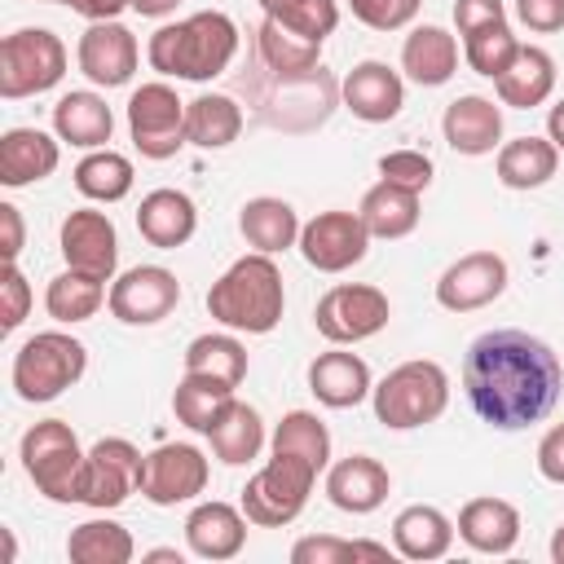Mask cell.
Segmentation results:
<instances>
[{
    "instance_id": "4fadbf2b",
    "label": "cell",
    "mask_w": 564,
    "mask_h": 564,
    "mask_svg": "<svg viewBox=\"0 0 564 564\" xmlns=\"http://www.w3.org/2000/svg\"><path fill=\"white\" fill-rule=\"evenodd\" d=\"M207 458L198 445H185V441H172V445H159L141 458V494L145 502L154 507H176V502H189L207 489Z\"/></svg>"
},
{
    "instance_id": "52a82bcc",
    "label": "cell",
    "mask_w": 564,
    "mask_h": 564,
    "mask_svg": "<svg viewBox=\"0 0 564 564\" xmlns=\"http://www.w3.org/2000/svg\"><path fill=\"white\" fill-rule=\"evenodd\" d=\"M313 485H317V467L313 463L291 458V454H273L242 485V516L251 524H260V529H282L304 511Z\"/></svg>"
},
{
    "instance_id": "9a60e30c",
    "label": "cell",
    "mask_w": 564,
    "mask_h": 564,
    "mask_svg": "<svg viewBox=\"0 0 564 564\" xmlns=\"http://www.w3.org/2000/svg\"><path fill=\"white\" fill-rule=\"evenodd\" d=\"M511 282V269L498 251H467L436 278V304L449 313H476L494 304Z\"/></svg>"
},
{
    "instance_id": "44dd1931",
    "label": "cell",
    "mask_w": 564,
    "mask_h": 564,
    "mask_svg": "<svg viewBox=\"0 0 564 564\" xmlns=\"http://www.w3.org/2000/svg\"><path fill=\"white\" fill-rule=\"evenodd\" d=\"M441 132H445L449 150H458V154H471V159L494 154L502 141V110L480 93L454 97L441 115Z\"/></svg>"
},
{
    "instance_id": "f546056e",
    "label": "cell",
    "mask_w": 564,
    "mask_h": 564,
    "mask_svg": "<svg viewBox=\"0 0 564 564\" xmlns=\"http://www.w3.org/2000/svg\"><path fill=\"white\" fill-rule=\"evenodd\" d=\"M238 229H242V238H247L256 251L278 256V251H286V247L300 242V229H304V225H300V216H295V207H291L286 198L260 194V198H247V203H242Z\"/></svg>"
},
{
    "instance_id": "d4e9b609",
    "label": "cell",
    "mask_w": 564,
    "mask_h": 564,
    "mask_svg": "<svg viewBox=\"0 0 564 564\" xmlns=\"http://www.w3.org/2000/svg\"><path fill=\"white\" fill-rule=\"evenodd\" d=\"M458 538L480 555H507L520 542V511L507 498H471L458 511Z\"/></svg>"
},
{
    "instance_id": "bcb514c9",
    "label": "cell",
    "mask_w": 564,
    "mask_h": 564,
    "mask_svg": "<svg viewBox=\"0 0 564 564\" xmlns=\"http://www.w3.org/2000/svg\"><path fill=\"white\" fill-rule=\"evenodd\" d=\"M379 181H392V185L423 194L432 185V159L423 150H388L379 159Z\"/></svg>"
},
{
    "instance_id": "6da1fadb",
    "label": "cell",
    "mask_w": 564,
    "mask_h": 564,
    "mask_svg": "<svg viewBox=\"0 0 564 564\" xmlns=\"http://www.w3.org/2000/svg\"><path fill=\"white\" fill-rule=\"evenodd\" d=\"M463 388L471 410L489 427L520 432L555 410L564 388V366L546 339L502 326L471 339L463 357Z\"/></svg>"
},
{
    "instance_id": "11a10c76",
    "label": "cell",
    "mask_w": 564,
    "mask_h": 564,
    "mask_svg": "<svg viewBox=\"0 0 564 564\" xmlns=\"http://www.w3.org/2000/svg\"><path fill=\"white\" fill-rule=\"evenodd\" d=\"M176 4H181V0H132V9H137L141 18H167Z\"/></svg>"
},
{
    "instance_id": "b9f144b4",
    "label": "cell",
    "mask_w": 564,
    "mask_h": 564,
    "mask_svg": "<svg viewBox=\"0 0 564 564\" xmlns=\"http://www.w3.org/2000/svg\"><path fill=\"white\" fill-rule=\"evenodd\" d=\"M516 53H520V40L511 35L507 22H489V26H476V31L463 35V57L485 79H498L516 62Z\"/></svg>"
},
{
    "instance_id": "e0dca14e",
    "label": "cell",
    "mask_w": 564,
    "mask_h": 564,
    "mask_svg": "<svg viewBox=\"0 0 564 564\" xmlns=\"http://www.w3.org/2000/svg\"><path fill=\"white\" fill-rule=\"evenodd\" d=\"M137 35L123 26V22H93L84 35H79V48H75V62L79 70L97 84V88H123L137 70Z\"/></svg>"
},
{
    "instance_id": "7dc6e473",
    "label": "cell",
    "mask_w": 564,
    "mask_h": 564,
    "mask_svg": "<svg viewBox=\"0 0 564 564\" xmlns=\"http://www.w3.org/2000/svg\"><path fill=\"white\" fill-rule=\"evenodd\" d=\"M31 313V282L18 264H4L0 273V330H18Z\"/></svg>"
},
{
    "instance_id": "603a6c76",
    "label": "cell",
    "mask_w": 564,
    "mask_h": 564,
    "mask_svg": "<svg viewBox=\"0 0 564 564\" xmlns=\"http://www.w3.org/2000/svg\"><path fill=\"white\" fill-rule=\"evenodd\" d=\"M137 229H141V238H145L150 247L176 251V247H185V242L194 238V229H198V207H194V198L181 194V189H150V194L141 198V207H137Z\"/></svg>"
},
{
    "instance_id": "c3c4849f",
    "label": "cell",
    "mask_w": 564,
    "mask_h": 564,
    "mask_svg": "<svg viewBox=\"0 0 564 564\" xmlns=\"http://www.w3.org/2000/svg\"><path fill=\"white\" fill-rule=\"evenodd\" d=\"M516 18L542 35L564 31V0H516Z\"/></svg>"
},
{
    "instance_id": "4316f807",
    "label": "cell",
    "mask_w": 564,
    "mask_h": 564,
    "mask_svg": "<svg viewBox=\"0 0 564 564\" xmlns=\"http://www.w3.org/2000/svg\"><path fill=\"white\" fill-rule=\"evenodd\" d=\"M392 546L405 560H423V564L441 560L454 546V520L441 507H427V502L401 507L397 520H392Z\"/></svg>"
},
{
    "instance_id": "7402d4cb",
    "label": "cell",
    "mask_w": 564,
    "mask_h": 564,
    "mask_svg": "<svg viewBox=\"0 0 564 564\" xmlns=\"http://www.w3.org/2000/svg\"><path fill=\"white\" fill-rule=\"evenodd\" d=\"M62 137H48L40 128H9L0 137V185L9 189H22V185H35L44 176L57 172V150Z\"/></svg>"
},
{
    "instance_id": "816d5d0a",
    "label": "cell",
    "mask_w": 564,
    "mask_h": 564,
    "mask_svg": "<svg viewBox=\"0 0 564 564\" xmlns=\"http://www.w3.org/2000/svg\"><path fill=\"white\" fill-rule=\"evenodd\" d=\"M0 229H4V242H0V256H4V264H18V256H22V238H26V229H22V212H18L13 203H0Z\"/></svg>"
},
{
    "instance_id": "30bf717a",
    "label": "cell",
    "mask_w": 564,
    "mask_h": 564,
    "mask_svg": "<svg viewBox=\"0 0 564 564\" xmlns=\"http://www.w3.org/2000/svg\"><path fill=\"white\" fill-rule=\"evenodd\" d=\"M141 449L123 436H101L84 454V476H79V502L93 511H115L128 502L132 489H141Z\"/></svg>"
},
{
    "instance_id": "e575fe53",
    "label": "cell",
    "mask_w": 564,
    "mask_h": 564,
    "mask_svg": "<svg viewBox=\"0 0 564 564\" xmlns=\"http://www.w3.org/2000/svg\"><path fill=\"white\" fill-rule=\"evenodd\" d=\"M256 48H260L264 70H269V75H278V79L313 75V70H317V62H322V44H317V40H304V35H295V31L278 26L273 18H264V22H260V31H256Z\"/></svg>"
},
{
    "instance_id": "d6a6232c",
    "label": "cell",
    "mask_w": 564,
    "mask_h": 564,
    "mask_svg": "<svg viewBox=\"0 0 564 564\" xmlns=\"http://www.w3.org/2000/svg\"><path fill=\"white\" fill-rule=\"evenodd\" d=\"M207 441H212V454H216L220 463L242 467V463H251V458L264 449V419H260L256 405H247V401L234 397V401L225 405V414L212 423Z\"/></svg>"
},
{
    "instance_id": "91938a15",
    "label": "cell",
    "mask_w": 564,
    "mask_h": 564,
    "mask_svg": "<svg viewBox=\"0 0 564 564\" xmlns=\"http://www.w3.org/2000/svg\"><path fill=\"white\" fill-rule=\"evenodd\" d=\"M53 4H66V0H53Z\"/></svg>"
},
{
    "instance_id": "d6986e66",
    "label": "cell",
    "mask_w": 564,
    "mask_h": 564,
    "mask_svg": "<svg viewBox=\"0 0 564 564\" xmlns=\"http://www.w3.org/2000/svg\"><path fill=\"white\" fill-rule=\"evenodd\" d=\"M388 489H392V476L370 454H348V458H339V463L326 467V498L339 511H348V516L379 511L383 498H388Z\"/></svg>"
},
{
    "instance_id": "9c48e42d",
    "label": "cell",
    "mask_w": 564,
    "mask_h": 564,
    "mask_svg": "<svg viewBox=\"0 0 564 564\" xmlns=\"http://www.w3.org/2000/svg\"><path fill=\"white\" fill-rule=\"evenodd\" d=\"M388 317H392L388 295L379 286H366V282H339L313 308L317 335L330 344H361V339L379 335L388 326Z\"/></svg>"
},
{
    "instance_id": "5b68a950",
    "label": "cell",
    "mask_w": 564,
    "mask_h": 564,
    "mask_svg": "<svg viewBox=\"0 0 564 564\" xmlns=\"http://www.w3.org/2000/svg\"><path fill=\"white\" fill-rule=\"evenodd\" d=\"M84 454L79 449V436L66 419H44V423H31L22 432V445H18V458H22V471L31 476V485L48 498V502H79V476H84Z\"/></svg>"
},
{
    "instance_id": "6f0895ef",
    "label": "cell",
    "mask_w": 564,
    "mask_h": 564,
    "mask_svg": "<svg viewBox=\"0 0 564 564\" xmlns=\"http://www.w3.org/2000/svg\"><path fill=\"white\" fill-rule=\"evenodd\" d=\"M551 560H555V564H564V524L551 533Z\"/></svg>"
},
{
    "instance_id": "ab89813d",
    "label": "cell",
    "mask_w": 564,
    "mask_h": 564,
    "mask_svg": "<svg viewBox=\"0 0 564 564\" xmlns=\"http://www.w3.org/2000/svg\"><path fill=\"white\" fill-rule=\"evenodd\" d=\"M185 375H203L225 388H238L247 379V348L234 335H198L185 348Z\"/></svg>"
},
{
    "instance_id": "f6af8a7d",
    "label": "cell",
    "mask_w": 564,
    "mask_h": 564,
    "mask_svg": "<svg viewBox=\"0 0 564 564\" xmlns=\"http://www.w3.org/2000/svg\"><path fill=\"white\" fill-rule=\"evenodd\" d=\"M348 9L370 31H401L419 18L423 0H348Z\"/></svg>"
},
{
    "instance_id": "681fc988",
    "label": "cell",
    "mask_w": 564,
    "mask_h": 564,
    "mask_svg": "<svg viewBox=\"0 0 564 564\" xmlns=\"http://www.w3.org/2000/svg\"><path fill=\"white\" fill-rule=\"evenodd\" d=\"M454 22H458V35L489 26V22H507V4L502 0H454Z\"/></svg>"
},
{
    "instance_id": "4dcf8cb0",
    "label": "cell",
    "mask_w": 564,
    "mask_h": 564,
    "mask_svg": "<svg viewBox=\"0 0 564 564\" xmlns=\"http://www.w3.org/2000/svg\"><path fill=\"white\" fill-rule=\"evenodd\" d=\"M242 132V106L225 93H198L185 101V141L198 150H225Z\"/></svg>"
},
{
    "instance_id": "ee69618b",
    "label": "cell",
    "mask_w": 564,
    "mask_h": 564,
    "mask_svg": "<svg viewBox=\"0 0 564 564\" xmlns=\"http://www.w3.org/2000/svg\"><path fill=\"white\" fill-rule=\"evenodd\" d=\"M348 560H388V546L379 542H348V538H300L291 546V564H348Z\"/></svg>"
},
{
    "instance_id": "ac0fdd59",
    "label": "cell",
    "mask_w": 564,
    "mask_h": 564,
    "mask_svg": "<svg viewBox=\"0 0 564 564\" xmlns=\"http://www.w3.org/2000/svg\"><path fill=\"white\" fill-rule=\"evenodd\" d=\"M344 106L361 119V123H388L401 115L405 106V84L388 62H357L344 84H339Z\"/></svg>"
},
{
    "instance_id": "83f0119b",
    "label": "cell",
    "mask_w": 564,
    "mask_h": 564,
    "mask_svg": "<svg viewBox=\"0 0 564 564\" xmlns=\"http://www.w3.org/2000/svg\"><path fill=\"white\" fill-rule=\"evenodd\" d=\"M401 70L423 88L449 84L458 70V40L445 26H414L401 44Z\"/></svg>"
},
{
    "instance_id": "f1b7e54d",
    "label": "cell",
    "mask_w": 564,
    "mask_h": 564,
    "mask_svg": "<svg viewBox=\"0 0 564 564\" xmlns=\"http://www.w3.org/2000/svg\"><path fill=\"white\" fill-rule=\"evenodd\" d=\"M494 88H498L502 106H516V110L542 106L555 93V62H551V53L538 48V44H520L516 62L494 79Z\"/></svg>"
},
{
    "instance_id": "d590c367",
    "label": "cell",
    "mask_w": 564,
    "mask_h": 564,
    "mask_svg": "<svg viewBox=\"0 0 564 564\" xmlns=\"http://www.w3.org/2000/svg\"><path fill=\"white\" fill-rule=\"evenodd\" d=\"M106 278H93V273H79V269H62L48 291H44V308L53 322L62 326H75V322H88L101 304H106Z\"/></svg>"
},
{
    "instance_id": "f35d334b",
    "label": "cell",
    "mask_w": 564,
    "mask_h": 564,
    "mask_svg": "<svg viewBox=\"0 0 564 564\" xmlns=\"http://www.w3.org/2000/svg\"><path fill=\"white\" fill-rule=\"evenodd\" d=\"M269 449L273 454H291V458H304L313 463L317 471L330 467V432L326 423L313 414V410H291L278 419L273 436H269Z\"/></svg>"
},
{
    "instance_id": "74e56055",
    "label": "cell",
    "mask_w": 564,
    "mask_h": 564,
    "mask_svg": "<svg viewBox=\"0 0 564 564\" xmlns=\"http://www.w3.org/2000/svg\"><path fill=\"white\" fill-rule=\"evenodd\" d=\"M66 555L75 564H128L137 555V542H132V533L123 524L97 516V520H84V524L70 529Z\"/></svg>"
},
{
    "instance_id": "60d3db41",
    "label": "cell",
    "mask_w": 564,
    "mask_h": 564,
    "mask_svg": "<svg viewBox=\"0 0 564 564\" xmlns=\"http://www.w3.org/2000/svg\"><path fill=\"white\" fill-rule=\"evenodd\" d=\"M234 401V388L216 383V379H203V375H185L172 392V410H176V423H185L189 432H212V423L225 414V405Z\"/></svg>"
},
{
    "instance_id": "1f68e13d",
    "label": "cell",
    "mask_w": 564,
    "mask_h": 564,
    "mask_svg": "<svg viewBox=\"0 0 564 564\" xmlns=\"http://www.w3.org/2000/svg\"><path fill=\"white\" fill-rule=\"evenodd\" d=\"M357 216L366 220L370 238H405L414 234L419 225V194L405 189V185H392V181H375L366 194H361V207Z\"/></svg>"
},
{
    "instance_id": "7a4b0ae2",
    "label": "cell",
    "mask_w": 564,
    "mask_h": 564,
    "mask_svg": "<svg viewBox=\"0 0 564 564\" xmlns=\"http://www.w3.org/2000/svg\"><path fill=\"white\" fill-rule=\"evenodd\" d=\"M234 53H238V26L220 9H203V13H189L181 22H167L145 44V57L159 75L194 79V84L225 75Z\"/></svg>"
},
{
    "instance_id": "7bdbcfd3",
    "label": "cell",
    "mask_w": 564,
    "mask_h": 564,
    "mask_svg": "<svg viewBox=\"0 0 564 564\" xmlns=\"http://www.w3.org/2000/svg\"><path fill=\"white\" fill-rule=\"evenodd\" d=\"M264 18H273L278 26L326 44V35L339 26V4L335 0H273L264 4Z\"/></svg>"
},
{
    "instance_id": "db71d44e",
    "label": "cell",
    "mask_w": 564,
    "mask_h": 564,
    "mask_svg": "<svg viewBox=\"0 0 564 564\" xmlns=\"http://www.w3.org/2000/svg\"><path fill=\"white\" fill-rule=\"evenodd\" d=\"M546 137L555 141V150H564V97L546 110Z\"/></svg>"
},
{
    "instance_id": "3957f363",
    "label": "cell",
    "mask_w": 564,
    "mask_h": 564,
    "mask_svg": "<svg viewBox=\"0 0 564 564\" xmlns=\"http://www.w3.org/2000/svg\"><path fill=\"white\" fill-rule=\"evenodd\" d=\"M286 291H282V269L273 256L251 251L234 260L212 286H207V313L225 330H247V335H269L282 322Z\"/></svg>"
},
{
    "instance_id": "680465c9",
    "label": "cell",
    "mask_w": 564,
    "mask_h": 564,
    "mask_svg": "<svg viewBox=\"0 0 564 564\" xmlns=\"http://www.w3.org/2000/svg\"><path fill=\"white\" fill-rule=\"evenodd\" d=\"M264 4H273V0H260V9H264Z\"/></svg>"
},
{
    "instance_id": "ba28073f",
    "label": "cell",
    "mask_w": 564,
    "mask_h": 564,
    "mask_svg": "<svg viewBox=\"0 0 564 564\" xmlns=\"http://www.w3.org/2000/svg\"><path fill=\"white\" fill-rule=\"evenodd\" d=\"M66 75V44L48 26H22L0 40V97H35L62 84Z\"/></svg>"
},
{
    "instance_id": "277c9868",
    "label": "cell",
    "mask_w": 564,
    "mask_h": 564,
    "mask_svg": "<svg viewBox=\"0 0 564 564\" xmlns=\"http://www.w3.org/2000/svg\"><path fill=\"white\" fill-rule=\"evenodd\" d=\"M370 401H375V419L383 427L410 432V427L436 423L445 414V405H449V375L436 361H427V357L401 361V366H392L375 383Z\"/></svg>"
},
{
    "instance_id": "2e32d148",
    "label": "cell",
    "mask_w": 564,
    "mask_h": 564,
    "mask_svg": "<svg viewBox=\"0 0 564 564\" xmlns=\"http://www.w3.org/2000/svg\"><path fill=\"white\" fill-rule=\"evenodd\" d=\"M62 260L66 269H79V273H93V278H115L119 269V234H115V220L106 212H93V207H75L66 220H62Z\"/></svg>"
},
{
    "instance_id": "836d02e7",
    "label": "cell",
    "mask_w": 564,
    "mask_h": 564,
    "mask_svg": "<svg viewBox=\"0 0 564 564\" xmlns=\"http://www.w3.org/2000/svg\"><path fill=\"white\" fill-rule=\"evenodd\" d=\"M555 167H560V150L551 137H516L498 145V181L507 189H538L555 176Z\"/></svg>"
},
{
    "instance_id": "484cf974",
    "label": "cell",
    "mask_w": 564,
    "mask_h": 564,
    "mask_svg": "<svg viewBox=\"0 0 564 564\" xmlns=\"http://www.w3.org/2000/svg\"><path fill=\"white\" fill-rule=\"evenodd\" d=\"M53 132L66 141V145H79V150H101L115 132V115L106 106V97L79 88V93H62L57 106H53Z\"/></svg>"
},
{
    "instance_id": "5bb4252c",
    "label": "cell",
    "mask_w": 564,
    "mask_h": 564,
    "mask_svg": "<svg viewBox=\"0 0 564 564\" xmlns=\"http://www.w3.org/2000/svg\"><path fill=\"white\" fill-rule=\"evenodd\" d=\"M181 304V282L163 264H137L110 282V313L123 326H154Z\"/></svg>"
},
{
    "instance_id": "7c38bea8",
    "label": "cell",
    "mask_w": 564,
    "mask_h": 564,
    "mask_svg": "<svg viewBox=\"0 0 564 564\" xmlns=\"http://www.w3.org/2000/svg\"><path fill=\"white\" fill-rule=\"evenodd\" d=\"M300 256L317 269V273H344L352 264L366 260L370 251V229L357 212H317L304 229H300Z\"/></svg>"
},
{
    "instance_id": "8fae6325",
    "label": "cell",
    "mask_w": 564,
    "mask_h": 564,
    "mask_svg": "<svg viewBox=\"0 0 564 564\" xmlns=\"http://www.w3.org/2000/svg\"><path fill=\"white\" fill-rule=\"evenodd\" d=\"M128 132L141 159H172L185 145V101L167 84H141L128 97Z\"/></svg>"
},
{
    "instance_id": "9f6ffc18",
    "label": "cell",
    "mask_w": 564,
    "mask_h": 564,
    "mask_svg": "<svg viewBox=\"0 0 564 564\" xmlns=\"http://www.w3.org/2000/svg\"><path fill=\"white\" fill-rule=\"evenodd\" d=\"M141 560H150V564H181V560H185V555H181V551H176V546H159V551H145V555H141Z\"/></svg>"
},
{
    "instance_id": "8992f818",
    "label": "cell",
    "mask_w": 564,
    "mask_h": 564,
    "mask_svg": "<svg viewBox=\"0 0 564 564\" xmlns=\"http://www.w3.org/2000/svg\"><path fill=\"white\" fill-rule=\"evenodd\" d=\"M88 370V348L66 330H40L13 352V392L31 405L62 397Z\"/></svg>"
},
{
    "instance_id": "f907efd6",
    "label": "cell",
    "mask_w": 564,
    "mask_h": 564,
    "mask_svg": "<svg viewBox=\"0 0 564 564\" xmlns=\"http://www.w3.org/2000/svg\"><path fill=\"white\" fill-rule=\"evenodd\" d=\"M538 471L551 485H564V423H555L542 441H538Z\"/></svg>"
},
{
    "instance_id": "f5cc1de1",
    "label": "cell",
    "mask_w": 564,
    "mask_h": 564,
    "mask_svg": "<svg viewBox=\"0 0 564 564\" xmlns=\"http://www.w3.org/2000/svg\"><path fill=\"white\" fill-rule=\"evenodd\" d=\"M66 4L88 22H115L123 9H132V0H66Z\"/></svg>"
},
{
    "instance_id": "8d00e7d4",
    "label": "cell",
    "mask_w": 564,
    "mask_h": 564,
    "mask_svg": "<svg viewBox=\"0 0 564 564\" xmlns=\"http://www.w3.org/2000/svg\"><path fill=\"white\" fill-rule=\"evenodd\" d=\"M75 189L93 203H119L128 198L132 189V159L101 145V150H88L79 163H75Z\"/></svg>"
},
{
    "instance_id": "ffe728a7",
    "label": "cell",
    "mask_w": 564,
    "mask_h": 564,
    "mask_svg": "<svg viewBox=\"0 0 564 564\" xmlns=\"http://www.w3.org/2000/svg\"><path fill=\"white\" fill-rule=\"evenodd\" d=\"M247 516L229 502H198L185 516V546L198 560H234L247 546Z\"/></svg>"
},
{
    "instance_id": "cb8c5ba5",
    "label": "cell",
    "mask_w": 564,
    "mask_h": 564,
    "mask_svg": "<svg viewBox=\"0 0 564 564\" xmlns=\"http://www.w3.org/2000/svg\"><path fill=\"white\" fill-rule=\"evenodd\" d=\"M308 392L330 410H348L375 392V379L357 352H322L308 366Z\"/></svg>"
}]
</instances>
